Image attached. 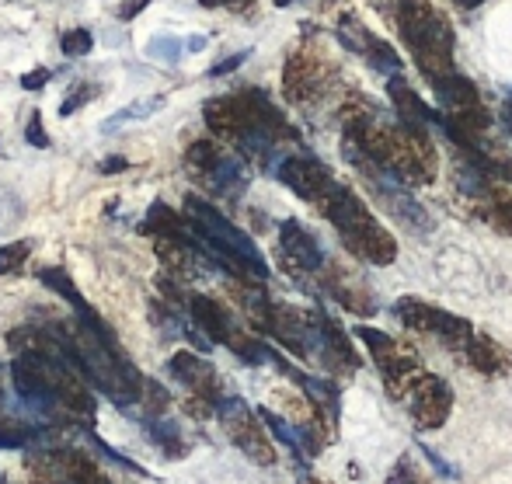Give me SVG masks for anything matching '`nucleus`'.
Masks as SVG:
<instances>
[{"instance_id": "1", "label": "nucleus", "mask_w": 512, "mask_h": 484, "mask_svg": "<svg viewBox=\"0 0 512 484\" xmlns=\"http://www.w3.org/2000/svg\"><path fill=\"white\" fill-rule=\"evenodd\" d=\"M338 112H342L345 143L363 157H370L373 164H380L391 178H398L401 185L436 182L439 154L429 126L391 119L356 91L342 98Z\"/></svg>"}, {"instance_id": "2", "label": "nucleus", "mask_w": 512, "mask_h": 484, "mask_svg": "<svg viewBox=\"0 0 512 484\" xmlns=\"http://www.w3.org/2000/svg\"><path fill=\"white\" fill-rule=\"evenodd\" d=\"M203 115L216 140L230 143L237 154H244L255 164H272L279 150L300 143L297 129L286 122V115L262 91L213 98L206 101Z\"/></svg>"}, {"instance_id": "3", "label": "nucleus", "mask_w": 512, "mask_h": 484, "mask_svg": "<svg viewBox=\"0 0 512 484\" xmlns=\"http://www.w3.org/2000/svg\"><path fill=\"white\" fill-rule=\"evenodd\" d=\"M60 338L81 377L91 380V387L102 390L108 401L133 404L143 397V377L119 352V342L108 324L95 328L88 321H74V328H60Z\"/></svg>"}, {"instance_id": "4", "label": "nucleus", "mask_w": 512, "mask_h": 484, "mask_svg": "<svg viewBox=\"0 0 512 484\" xmlns=\"http://www.w3.org/2000/svg\"><path fill=\"white\" fill-rule=\"evenodd\" d=\"M185 223L196 234L199 248L206 251L209 262L223 265L234 279H251V283H265L269 276V265H265L262 251L255 248L248 234L241 227L227 220L216 206H209L199 195H185Z\"/></svg>"}, {"instance_id": "5", "label": "nucleus", "mask_w": 512, "mask_h": 484, "mask_svg": "<svg viewBox=\"0 0 512 484\" xmlns=\"http://www.w3.org/2000/svg\"><path fill=\"white\" fill-rule=\"evenodd\" d=\"M387 18L398 28L401 42L408 46L411 60H415V67L422 70V77L429 84L457 70V63H453L457 39H453L446 14L432 0H394Z\"/></svg>"}, {"instance_id": "6", "label": "nucleus", "mask_w": 512, "mask_h": 484, "mask_svg": "<svg viewBox=\"0 0 512 484\" xmlns=\"http://www.w3.org/2000/svg\"><path fill=\"white\" fill-rule=\"evenodd\" d=\"M317 213L338 230L345 251H352V255L363 258V262L391 265L394 258H398V241H394V234L373 216V209L366 206L349 185L331 182V189L317 202Z\"/></svg>"}, {"instance_id": "7", "label": "nucleus", "mask_w": 512, "mask_h": 484, "mask_svg": "<svg viewBox=\"0 0 512 484\" xmlns=\"http://www.w3.org/2000/svg\"><path fill=\"white\" fill-rule=\"evenodd\" d=\"M338 91V67L314 39H304L283 67V95L300 108H314Z\"/></svg>"}, {"instance_id": "8", "label": "nucleus", "mask_w": 512, "mask_h": 484, "mask_svg": "<svg viewBox=\"0 0 512 484\" xmlns=\"http://www.w3.org/2000/svg\"><path fill=\"white\" fill-rule=\"evenodd\" d=\"M185 307H189L192 321L199 324V331H203V338H209V342L227 345L234 356L248 359V363H258V359L269 356V352L262 349V342L251 338L248 331L237 328V321L230 317V310L223 307V303H216L213 296L192 293V296H185Z\"/></svg>"}, {"instance_id": "9", "label": "nucleus", "mask_w": 512, "mask_h": 484, "mask_svg": "<svg viewBox=\"0 0 512 484\" xmlns=\"http://www.w3.org/2000/svg\"><path fill=\"white\" fill-rule=\"evenodd\" d=\"M185 164H189L192 178L213 195H237L244 189V161L230 154L220 140H196L185 150Z\"/></svg>"}, {"instance_id": "10", "label": "nucleus", "mask_w": 512, "mask_h": 484, "mask_svg": "<svg viewBox=\"0 0 512 484\" xmlns=\"http://www.w3.org/2000/svg\"><path fill=\"white\" fill-rule=\"evenodd\" d=\"M216 415H220V425L227 432V439L258 467H272L276 464V446H272L269 432H265L258 411H251L241 397H227L223 394L216 401Z\"/></svg>"}, {"instance_id": "11", "label": "nucleus", "mask_w": 512, "mask_h": 484, "mask_svg": "<svg viewBox=\"0 0 512 484\" xmlns=\"http://www.w3.org/2000/svg\"><path fill=\"white\" fill-rule=\"evenodd\" d=\"M394 310H398L401 324H405L408 331L429 335L432 342H439L450 352H460V356H464L467 342H471V335H474V328L464 321V317L450 314V310H443V307H432V303H425V300H415V296L398 300Z\"/></svg>"}, {"instance_id": "12", "label": "nucleus", "mask_w": 512, "mask_h": 484, "mask_svg": "<svg viewBox=\"0 0 512 484\" xmlns=\"http://www.w3.org/2000/svg\"><path fill=\"white\" fill-rule=\"evenodd\" d=\"M356 335L363 338V345L370 349L373 363L380 366V373H384V380H387V387H391L394 397L405 394V387L425 370L422 359H418V352L411 349L408 342H401V338H391L377 328H359Z\"/></svg>"}, {"instance_id": "13", "label": "nucleus", "mask_w": 512, "mask_h": 484, "mask_svg": "<svg viewBox=\"0 0 512 484\" xmlns=\"http://www.w3.org/2000/svg\"><path fill=\"white\" fill-rule=\"evenodd\" d=\"M401 401H408L411 415H415V422L422 425V429H439V425H446V418H450V411H453V390L443 377L422 370L405 387Z\"/></svg>"}, {"instance_id": "14", "label": "nucleus", "mask_w": 512, "mask_h": 484, "mask_svg": "<svg viewBox=\"0 0 512 484\" xmlns=\"http://www.w3.org/2000/svg\"><path fill=\"white\" fill-rule=\"evenodd\" d=\"M335 32H338V39H342L345 46L352 49V53L363 56V60H370L373 70H380V74H391V77L401 74V56L394 53V49L387 46V42L380 39L377 32H370V28H366L352 11L338 14Z\"/></svg>"}, {"instance_id": "15", "label": "nucleus", "mask_w": 512, "mask_h": 484, "mask_svg": "<svg viewBox=\"0 0 512 484\" xmlns=\"http://www.w3.org/2000/svg\"><path fill=\"white\" fill-rule=\"evenodd\" d=\"M46 450L53 453H49V460L35 457V471L46 467L49 478H63L67 484H115L88 450H77V446H46Z\"/></svg>"}, {"instance_id": "16", "label": "nucleus", "mask_w": 512, "mask_h": 484, "mask_svg": "<svg viewBox=\"0 0 512 484\" xmlns=\"http://www.w3.org/2000/svg\"><path fill=\"white\" fill-rule=\"evenodd\" d=\"M279 178L286 182V189L297 192L300 199L310 202L314 209H317V202L324 199V192L331 189V182H335L324 164H317L314 157H297V154L279 161Z\"/></svg>"}, {"instance_id": "17", "label": "nucleus", "mask_w": 512, "mask_h": 484, "mask_svg": "<svg viewBox=\"0 0 512 484\" xmlns=\"http://www.w3.org/2000/svg\"><path fill=\"white\" fill-rule=\"evenodd\" d=\"M168 370L171 377L178 380L182 387L192 390V397L203 404H213L223 397V387H220V377H216V370L206 363V359H199L196 352H175V356L168 359Z\"/></svg>"}, {"instance_id": "18", "label": "nucleus", "mask_w": 512, "mask_h": 484, "mask_svg": "<svg viewBox=\"0 0 512 484\" xmlns=\"http://www.w3.org/2000/svg\"><path fill=\"white\" fill-rule=\"evenodd\" d=\"M279 255H283V265L293 276L324 272V255H321V248H317V241L293 220L283 223V230H279Z\"/></svg>"}, {"instance_id": "19", "label": "nucleus", "mask_w": 512, "mask_h": 484, "mask_svg": "<svg viewBox=\"0 0 512 484\" xmlns=\"http://www.w3.org/2000/svg\"><path fill=\"white\" fill-rule=\"evenodd\" d=\"M464 356H467V363L481 373V377H506V373L512 370V352L506 349V345H499L488 335H478V331H474L471 342H467Z\"/></svg>"}, {"instance_id": "20", "label": "nucleus", "mask_w": 512, "mask_h": 484, "mask_svg": "<svg viewBox=\"0 0 512 484\" xmlns=\"http://www.w3.org/2000/svg\"><path fill=\"white\" fill-rule=\"evenodd\" d=\"M474 199L481 202V213H485L488 227L499 230L502 237H512V192L499 189V185H492V182H485Z\"/></svg>"}, {"instance_id": "21", "label": "nucleus", "mask_w": 512, "mask_h": 484, "mask_svg": "<svg viewBox=\"0 0 512 484\" xmlns=\"http://www.w3.org/2000/svg\"><path fill=\"white\" fill-rule=\"evenodd\" d=\"M39 283H46L53 293H60L63 300H67L70 307H74L77 321H88V324H95V328H102V324H105L102 317L95 314V307H91V303L81 296V290H77V286L70 283V276H67L63 269H42V272H39Z\"/></svg>"}, {"instance_id": "22", "label": "nucleus", "mask_w": 512, "mask_h": 484, "mask_svg": "<svg viewBox=\"0 0 512 484\" xmlns=\"http://www.w3.org/2000/svg\"><path fill=\"white\" fill-rule=\"evenodd\" d=\"M143 234H150V237H192V227L178 213H171L164 202H154L150 213H147V220H143Z\"/></svg>"}, {"instance_id": "23", "label": "nucleus", "mask_w": 512, "mask_h": 484, "mask_svg": "<svg viewBox=\"0 0 512 484\" xmlns=\"http://www.w3.org/2000/svg\"><path fill=\"white\" fill-rule=\"evenodd\" d=\"M147 429H150V439H154V443L161 446L168 457H185V453H189V446H185V439H182V429H178V422H168V418H154Z\"/></svg>"}, {"instance_id": "24", "label": "nucleus", "mask_w": 512, "mask_h": 484, "mask_svg": "<svg viewBox=\"0 0 512 484\" xmlns=\"http://www.w3.org/2000/svg\"><path fill=\"white\" fill-rule=\"evenodd\" d=\"M164 105L161 95H150V98H140L133 101V105H126L122 112H115V119H108L102 126V133H115V129H122L126 122H140V119H150V115L157 112V108Z\"/></svg>"}, {"instance_id": "25", "label": "nucleus", "mask_w": 512, "mask_h": 484, "mask_svg": "<svg viewBox=\"0 0 512 484\" xmlns=\"http://www.w3.org/2000/svg\"><path fill=\"white\" fill-rule=\"evenodd\" d=\"M91 46H95V35H91L88 28H70V32H63V39H60V49H63L67 60H81V56H88Z\"/></svg>"}, {"instance_id": "26", "label": "nucleus", "mask_w": 512, "mask_h": 484, "mask_svg": "<svg viewBox=\"0 0 512 484\" xmlns=\"http://www.w3.org/2000/svg\"><path fill=\"white\" fill-rule=\"evenodd\" d=\"M387 484H436V481H432L411 457H401L398 464H394V471L387 474Z\"/></svg>"}, {"instance_id": "27", "label": "nucleus", "mask_w": 512, "mask_h": 484, "mask_svg": "<svg viewBox=\"0 0 512 484\" xmlns=\"http://www.w3.org/2000/svg\"><path fill=\"white\" fill-rule=\"evenodd\" d=\"M28 251H32V244L28 241L4 244V248H0V276H14V272L28 262Z\"/></svg>"}, {"instance_id": "28", "label": "nucleus", "mask_w": 512, "mask_h": 484, "mask_svg": "<svg viewBox=\"0 0 512 484\" xmlns=\"http://www.w3.org/2000/svg\"><path fill=\"white\" fill-rule=\"evenodd\" d=\"M28 443H32V429H25L21 422L0 418V450H21Z\"/></svg>"}, {"instance_id": "29", "label": "nucleus", "mask_w": 512, "mask_h": 484, "mask_svg": "<svg viewBox=\"0 0 512 484\" xmlns=\"http://www.w3.org/2000/svg\"><path fill=\"white\" fill-rule=\"evenodd\" d=\"M95 98H98L95 84H74V88H70V95L60 101V115L67 119V115H74L77 108H84L88 101H95Z\"/></svg>"}, {"instance_id": "30", "label": "nucleus", "mask_w": 512, "mask_h": 484, "mask_svg": "<svg viewBox=\"0 0 512 484\" xmlns=\"http://www.w3.org/2000/svg\"><path fill=\"white\" fill-rule=\"evenodd\" d=\"M25 136H28V143H32V147H39V150L49 147V136H46V126H42L39 112H32V119H28V126H25Z\"/></svg>"}, {"instance_id": "31", "label": "nucleus", "mask_w": 512, "mask_h": 484, "mask_svg": "<svg viewBox=\"0 0 512 484\" xmlns=\"http://www.w3.org/2000/svg\"><path fill=\"white\" fill-rule=\"evenodd\" d=\"M49 81H53V70H46V67L28 70V74H21V88H25V91H42Z\"/></svg>"}, {"instance_id": "32", "label": "nucleus", "mask_w": 512, "mask_h": 484, "mask_svg": "<svg viewBox=\"0 0 512 484\" xmlns=\"http://www.w3.org/2000/svg\"><path fill=\"white\" fill-rule=\"evenodd\" d=\"M147 53L154 56V60L161 53H164V60H178V53H182V42H175V39H154L147 46Z\"/></svg>"}, {"instance_id": "33", "label": "nucleus", "mask_w": 512, "mask_h": 484, "mask_svg": "<svg viewBox=\"0 0 512 484\" xmlns=\"http://www.w3.org/2000/svg\"><path fill=\"white\" fill-rule=\"evenodd\" d=\"M199 7H206V11H237V14H244L251 7V0H199Z\"/></svg>"}, {"instance_id": "34", "label": "nucleus", "mask_w": 512, "mask_h": 484, "mask_svg": "<svg viewBox=\"0 0 512 484\" xmlns=\"http://www.w3.org/2000/svg\"><path fill=\"white\" fill-rule=\"evenodd\" d=\"M248 49H244V53H237V56H227V60H223V63H216V67L213 70H209V77H223V74H230V70H237V67H241V63L244 60H248Z\"/></svg>"}, {"instance_id": "35", "label": "nucleus", "mask_w": 512, "mask_h": 484, "mask_svg": "<svg viewBox=\"0 0 512 484\" xmlns=\"http://www.w3.org/2000/svg\"><path fill=\"white\" fill-rule=\"evenodd\" d=\"M147 4H150V0H122V7L115 14H119V21H133Z\"/></svg>"}, {"instance_id": "36", "label": "nucleus", "mask_w": 512, "mask_h": 484, "mask_svg": "<svg viewBox=\"0 0 512 484\" xmlns=\"http://www.w3.org/2000/svg\"><path fill=\"white\" fill-rule=\"evenodd\" d=\"M126 168V161H122V157H105L102 164H98V171H102V175H115V171H122Z\"/></svg>"}, {"instance_id": "37", "label": "nucleus", "mask_w": 512, "mask_h": 484, "mask_svg": "<svg viewBox=\"0 0 512 484\" xmlns=\"http://www.w3.org/2000/svg\"><path fill=\"white\" fill-rule=\"evenodd\" d=\"M32 484H56V478H49L46 471H35L32 474Z\"/></svg>"}, {"instance_id": "38", "label": "nucleus", "mask_w": 512, "mask_h": 484, "mask_svg": "<svg viewBox=\"0 0 512 484\" xmlns=\"http://www.w3.org/2000/svg\"><path fill=\"white\" fill-rule=\"evenodd\" d=\"M502 119H506V126H509V133H512V98L506 101V108H502Z\"/></svg>"}, {"instance_id": "39", "label": "nucleus", "mask_w": 512, "mask_h": 484, "mask_svg": "<svg viewBox=\"0 0 512 484\" xmlns=\"http://www.w3.org/2000/svg\"><path fill=\"white\" fill-rule=\"evenodd\" d=\"M370 4L377 7V11H384V14H387V11H391V4H394V0H370Z\"/></svg>"}, {"instance_id": "40", "label": "nucleus", "mask_w": 512, "mask_h": 484, "mask_svg": "<svg viewBox=\"0 0 512 484\" xmlns=\"http://www.w3.org/2000/svg\"><path fill=\"white\" fill-rule=\"evenodd\" d=\"M272 4H276V7H293L297 0H272Z\"/></svg>"}, {"instance_id": "41", "label": "nucleus", "mask_w": 512, "mask_h": 484, "mask_svg": "<svg viewBox=\"0 0 512 484\" xmlns=\"http://www.w3.org/2000/svg\"><path fill=\"white\" fill-rule=\"evenodd\" d=\"M460 7H478V0H457Z\"/></svg>"}, {"instance_id": "42", "label": "nucleus", "mask_w": 512, "mask_h": 484, "mask_svg": "<svg viewBox=\"0 0 512 484\" xmlns=\"http://www.w3.org/2000/svg\"><path fill=\"white\" fill-rule=\"evenodd\" d=\"M310 484H328V481H310Z\"/></svg>"}, {"instance_id": "43", "label": "nucleus", "mask_w": 512, "mask_h": 484, "mask_svg": "<svg viewBox=\"0 0 512 484\" xmlns=\"http://www.w3.org/2000/svg\"><path fill=\"white\" fill-rule=\"evenodd\" d=\"M0 481H4V478H0Z\"/></svg>"}]
</instances>
